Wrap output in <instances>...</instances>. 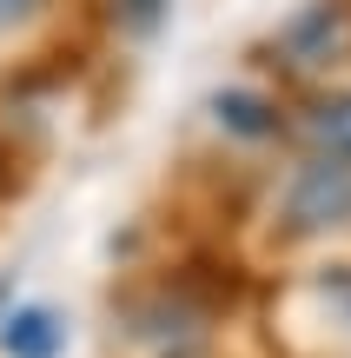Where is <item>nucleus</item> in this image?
I'll list each match as a JSON object with an SVG mask.
<instances>
[{
	"label": "nucleus",
	"mask_w": 351,
	"mask_h": 358,
	"mask_svg": "<svg viewBox=\"0 0 351 358\" xmlns=\"http://www.w3.org/2000/svg\"><path fill=\"white\" fill-rule=\"evenodd\" d=\"M278 219H285L292 239L338 232L351 219V173L345 166H318V159H299V173L285 179V199H278Z\"/></svg>",
	"instance_id": "obj_1"
},
{
	"label": "nucleus",
	"mask_w": 351,
	"mask_h": 358,
	"mask_svg": "<svg viewBox=\"0 0 351 358\" xmlns=\"http://www.w3.org/2000/svg\"><path fill=\"white\" fill-rule=\"evenodd\" d=\"M292 140H299L305 159H318V166H345V173H351V87L312 93V100L292 113Z\"/></svg>",
	"instance_id": "obj_2"
},
{
	"label": "nucleus",
	"mask_w": 351,
	"mask_h": 358,
	"mask_svg": "<svg viewBox=\"0 0 351 358\" xmlns=\"http://www.w3.org/2000/svg\"><path fill=\"white\" fill-rule=\"evenodd\" d=\"M292 53H299V66H325V60H338L345 53V7H312L299 27H292Z\"/></svg>",
	"instance_id": "obj_3"
},
{
	"label": "nucleus",
	"mask_w": 351,
	"mask_h": 358,
	"mask_svg": "<svg viewBox=\"0 0 351 358\" xmlns=\"http://www.w3.org/2000/svg\"><path fill=\"white\" fill-rule=\"evenodd\" d=\"M0 345H7V358H60V345H66V325L53 319L47 306H27V312H13V319H7Z\"/></svg>",
	"instance_id": "obj_4"
},
{
	"label": "nucleus",
	"mask_w": 351,
	"mask_h": 358,
	"mask_svg": "<svg viewBox=\"0 0 351 358\" xmlns=\"http://www.w3.org/2000/svg\"><path fill=\"white\" fill-rule=\"evenodd\" d=\"M212 113H219V127H232L239 140H272L285 120H278V106L265 100V93H252V87H232V93H219L212 100Z\"/></svg>",
	"instance_id": "obj_5"
},
{
	"label": "nucleus",
	"mask_w": 351,
	"mask_h": 358,
	"mask_svg": "<svg viewBox=\"0 0 351 358\" xmlns=\"http://www.w3.org/2000/svg\"><path fill=\"white\" fill-rule=\"evenodd\" d=\"M113 7H119V20H126V27H140V34H146V27H159V20H166V7H172V0H113Z\"/></svg>",
	"instance_id": "obj_6"
},
{
	"label": "nucleus",
	"mask_w": 351,
	"mask_h": 358,
	"mask_svg": "<svg viewBox=\"0 0 351 358\" xmlns=\"http://www.w3.org/2000/svg\"><path fill=\"white\" fill-rule=\"evenodd\" d=\"M47 7V0H0V34H13V27H27L33 13Z\"/></svg>",
	"instance_id": "obj_7"
}]
</instances>
